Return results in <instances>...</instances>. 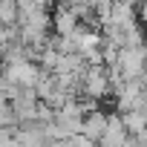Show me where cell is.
I'll return each instance as SVG.
<instances>
[{"label":"cell","instance_id":"obj_1","mask_svg":"<svg viewBox=\"0 0 147 147\" xmlns=\"http://www.w3.org/2000/svg\"><path fill=\"white\" fill-rule=\"evenodd\" d=\"M18 23H20L18 0H0V26H3V29H15Z\"/></svg>","mask_w":147,"mask_h":147}]
</instances>
